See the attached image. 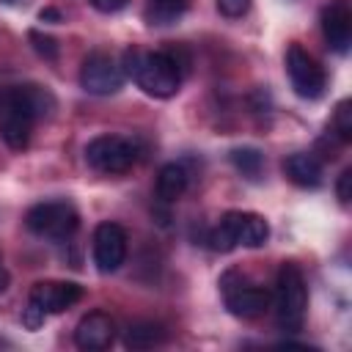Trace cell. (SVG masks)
<instances>
[{
    "label": "cell",
    "mask_w": 352,
    "mask_h": 352,
    "mask_svg": "<svg viewBox=\"0 0 352 352\" xmlns=\"http://www.w3.org/2000/svg\"><path fill=\"white\" fill-rule=\"evenodd\" d=\"M55 107V96L36 82L14 85L0 96V135L8 148L22 151L30 143L33 124L50 116Z\"/></svg>",
    "instance_id": "obj_1"
},
{
    "label": "cell",
    "mask_w": 352,
    "mask_h": 352,
    "mask_svg": "<svg viewBox=\"0 0 352 352\" xmlns=\"http://www.w3.org/2000/svg\"><path fill=\"white\" fill-rule=\"evenodd\" d=\"M124 72L138 82V88L154 99H168L179 91L184 66L173 52L157 50V52H140L126 50L124 55Z\"/></svg>",
    "instance_id": "obj_2"
},
{
    "label": "cell",
    "mask_w": 352,
    "mask_h": 352,
    "mask_svg": "<svg viewBox=\"0 0 352 352\" xmlns=\"http://www.w3.org/2000/svg\"><path fill=\"white\" fill-rule=\"evenodd\" d=\"M272 302H275L278 327L286 333H300L305 324V314H308V286L297 264L292 261L280 264L278 278H275Z\"/></svg>",
    "instance_id": "obj_3"
},
{
    "label": "cell",
    "mask_w": 352,
    "mask_h": 352,
    "mask_svg": "<svg viewBox=\"0 0 352 352\" xmlns=\"http://www.w3.org/2000/svg\"><path fill=\"white\" fill-rule=\"evenodd\" d=\"M267 239H270V223L256 212H239V209L226 212L220 217V223L206 236L209 248L220 250V253H228L236 245L261 248V245H267Z\"/></svg>",
    "instance_id": "obj_4"
},
{
    "label": "cell",
    "mask_w": 352,
    "mask_h": 352,
    "mask_svg": "<svg viewBox=\"0 0 352 352\" xmlns=\"http://www.w3.org/2000/svg\"><path fill=\"white\" fill-rule=\"evenodd\" d=\"M25 226L44 239H69L80 228V214L69 201H41L28 209Z\"/></svg>",
    "instance_id": "obj_5"
},
{
    "label": "cell",
    "mask_w": 352,
    "mask_h": 352,
    "mask_svg": "<svg viewBox=\"0 0 352 352\" xmlns=\"http://www.w3.org/2000/svg\"><path fill=\"white\" fill-rule=\"evenodd\" d=\"M138 160V146L124 135H99L85 146V162L96 173H126Z\"/></svg>",
    "instance_id": "obj_6"
},
{
    "label": "cell",
    "mask_w": 352,
    "mask_h": 352,
    "mask_svg": "<svg viewBox=\"0 0 352 352\" xmlns=\"http://www.w3.org/2000/svg\"><path fill=\"white\" fill-rule=\"evenodd\" d=\"M220 289H223L226 308L239 319H256L272 302V292H267L258 283L245 280L239 272H226L220 280Z\"/></svg>",
    "instance_id": "obj_7"
},
{
    "label": "cell",
    "mask_w": 352,
    "mask_h": 352,
    "mask_svg": "<svg viewBox=\"0 0 352 352\" xmlns=\"http://www.w3.org/2000/svg\"><path fill=\"white\" fill-rule=\"evenodd\" d=\"M286 74H289V82H292L294 94L302 96V99H319L327 88L324 69L300 44H292L286 50Z\"/></svg>",
    "instance_id": "obj_8"
},
{
    "label": "cell",
    "mask_w": 352,
    "mask_h": 352,
    "mask_svg": "<svg viewBox=\"0 0 352 352\" xmlns=\"http://www.w3.org/2000/svg\"><path fill=\"white\" fill-rule=\"evenodd\" d=\"M80 85L94 96H110L124 85V66L110 52H91L80 66Z\"/></svg>",
    "instance_id": "obj_9"
},
{
    "label": "cell",
    "mask_w": 352,
    "mask_h": 352,
    "mask_svg": "<svg viewBox=\"0 0 352 352\" xmlns=\"http://www.w3.org/2000/svg\"><path fill=\"white\" fill-rule=\"evenodd\" d=\"M126 231L118 223H99L94 231V264L102 275L116 272L126 261Z\"/></svg>",
    "instance_id": "obj_10"
},
{
    "label": "cell",
    "mask_w": 352,
    "mask_h": 352,
    "mask_svg": "<svg viewBox=\"0 0 352 352\" xmlns=\"http://www.w3.org/2000/svg\"><path fill=\"white\" fill-rule=\"evenodd\" d=\"M80 297H82V289H80L77 283H72V280H38V283L30 289V294H28V300H30L33 305H38L47 316L63 314V311L72 308Z\"/></svg>",
    "instance_id": "obj_11"
},
{
    "label": "cell",
    "mask_w": 352,
    "mask_h": 352,
    "mask_svg": "<svg viewBox=\"0 0 352 352\" xmlns=\"http://www.w3.org/2000/svg\"><path fill=\"white\" fill-rule=\"evenodd\" d=\"M322 33L338 55H346L352 47V8L349 0H333L322 8Z\"/></svg>",
    "instance_id": "obj_12"
},
{
    "label": "cell",
    "mask_w": 352,
    "mask_h": 352,
    "mask_svg": "<svg viewBox=\"0 0 352 352\" xmlns=\"http://www.w3.org/2000/svg\"><path fill=\"white\" fill-rule=\"evenodd\" d=\"M116 341V322L104 311H91L85 314L77 327H74V344L85 352H99L107 349Z\"/></svg>",
    "instance_id": "obj_13"
},
{
    "label": "cell",
    "mask_w": 352,
    "mask_h": 352,
    "mask_svg": "<svg viewBox=\"0 0 352 352\" xmlns=\"http://www.w3.org/2000/svg\"><path fill=\"white\" fill-rule=\"evenodd\" d=\"M283 173H286V179L292 184L305 187V190H314V187L322 184V162L308 151L289 154L283 160Z\"/></svg>",
    "instance_id": "obj_14"
},
{
    "label": "cell",
    "mask_w": 352,
    "mask_h": 352,
    "mask_svg": "<svg viewBox=\"0 0 352 352\" xmlns=\"http://www.w3.org/2000/svg\"><path fill=\"white\" fill-rule=\"evenodd\" d=\"M154 190H157V198H160L162 204L179 201V198L184 195V190H187V170H184V165H179V162L162 165L160 173H157Z\"/></svg>",
    "instance_id": "obj_15"
},
{
    "label": "cell",
    "mask_w": 352,
    "mask_h": 352,
    "mask_svg": "<svg viewBox=\"0 0 352 352\" xmlns=\"http://www.w3.org/2000/svg\"><path fill=\"white\" fill-rule=\"evenodd\" d=\"M165 341V327L157 322H132L124 333V344L129 349H151Z\"/></svg>",
    "instance_id": "obj_16"
},
{
    "label": "cell",
    "mask_w": 352,
    "mask_h": 352,
    "mask_svg": "<svg viewBox=\"0 0 352 352\" xmlns=\"http://www.w3.org/2000/svg\"><path fill=\"white\" fill-rule=\"evenodd\" d=\"M187 11V0H146V19L148 25L165 28L173 25Z\"/></svg>",
    "instance_id": "obj_17"
},
{
    "label": "cell",
    "mask_w": 352,
    "mask_h": 352,
    "mask_svg": "<svg viewBox=\"0 0 352 352\" xmlns=\"http://www.w3.org/2000/svg\"><path fill=\"white\" fill-rule=\"evenodd\" d=\"M231 162H234V168H236L242 176H248V179H258L261 170H264V154H261L258 148H253V146L234 148V151H231Z\"/></svg>",
    "instance_id": "obj_18"
},
{
    "label": "cell",
    "mask_w": 352,
    "mask_h": 352,
    "mask_svg": "<svg viewBox=\"0 0 352 352\" xmlns=\"http://www.w3.org/2000/svg\"><path fill=\"white\" fill-rule=\"evenodd\" d=\"M333 132L338 135L341 143H349L352 140V102L349 99L338 102L336 116H333Z\"/></svg>",
    "instance_id": "obj_19"
},
{
    "label": "cell",
    "mask_w": 352,
    "mask_h": 352,
    "mask_svg": "<svg viewBox=\"0 0 352 352\" xmlns=\"http://www.w3.org/2000/svg\"><path fill=\"white\" fill-rule=\"evenodd\" d=\"M28 38H30V44H33L36 55H41L44 60H55V58H58V41H55L50 33L30 30V33H28Z\"/></svg>",
    "instance_id": "obj_20"
},
{
    "label": "cell",
    "mask_w": 352,
    "mask_h": 352,
    "mask_svg": "<svg viewBox=\"0 0 352 352\" xmlns=\"http://www.w3.org/2000/svg\"><path fill=\"white\" fill-rule=\"evenodd\" d=\"M44 322H47V314H44L38 305H33V302L28 300L25 308H22V324H25L28 330H38Z\"/></svg>",
    "instance_id": "obj_21"
},
{
    "label": "cell",
    "mask_w": 352,
    "mask_h": 352,
    "mask_svg": "<svg viewBox=\"0 0 352 352\" xmlns=\"http://www.w3.org/2000/svg\"><path fill=\"white\" fill-rule=\"evenodd\" d=\"M248 8H250V0H217V11H220L223 16H228V19L245 16Z\"/></svg>",
    "instance_id": "obj_22"
},
{
    "label": "cell",
    "mask_w": 352,
    "mask_h": 352,
    "mask_svg": "<svg viewBox=\"0 0 352 352\" xmlns=\"http://www.w3.org/2000/svg\"><path fill=\"white\" fill-rule=\"evenodd\" d=\"M336 195H338V201H341L344 206L349 204V198H352V168H344V170H341L338 182H336Z\"/></svg>",
    "instance_id": "obj_23"
},
{
    "label": "cell",
    "mask_w": 352,
    "mask_h": 352,
    "mask_svg": "<svg viewBox=\"0 0 352 352\" xmlns=\"http://www.w3.org/2000/svg\"><path fill=\"white\" fill-rule=\"evenodd\" d=\"M96 11H102V14H116V11H121V8H126V3L129 0H88Z\"/></svg>",
    "instance_id": "obj_24"
},
{
    "label": "cell",
    "mask_w": 352,
    "mask_h": 352,
    "mask_svg": "<svg viewBox=\"0 0 352 352\" xmlns=\"http://www.w3.org/2000/svg\"><path fill=\"white\" fill-rule=\"evenodd\" d=\"M38 19H41V22H60V11H55V8H44V11L38 14Z\"/></svg>",
    "instance_id": "obj_25"
},
{
    "label": "cell",
    "mask_w": 352,
    "mask_h": 352,
    "mask_svg": "<svg viewBox=\"0 0 352 352\" xmlns=\"http://www.w3.org/2000/svg\"><path fill=\"white\" fill-rule=\"evenodd\" d=\"M8 283H11V275H8V270L3 267V258H0V292H6Z\"/></svg>",
    "instance_id": "obj_26"
},
{
    "label": "cell",
    "mask_w": 352,
    "mask_h": 352,
    "mask_svg": "<svg viewBox=\"0 0 352 352\" xmlns=\"http://www.w3.org/2000/svg\"><path fill=\"white\" fill-rule=\"evenodd\" d=\"M3 3H16V0H3Z\"/></svg>",
    "instance_id": "obj_27"
}]
</instances>
